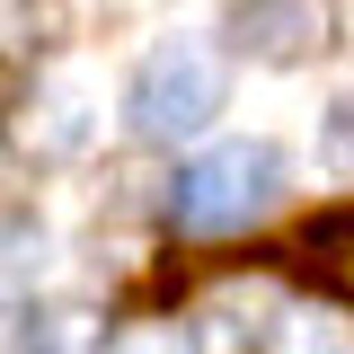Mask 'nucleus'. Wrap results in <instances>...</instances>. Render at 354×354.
<instances>
[{
    "mask_svg": "<svg viewBox=\"0 0 354 354\" xmlns=\"http://www.w3.org/2000/svg\"><path fill=\"white\" fill-rule=\"evenodd\" d=\"M274 328H283L274 283H221L186 319V354H274Z\"/></svg>",
    "mask_w": 354,
    "mask_h": 354,
    "instance_id": "5",
    "label": "nucleus"
},
{
    "mask_svg": "<svg viewBox=\"0 0 354 354\" xmlns=\"http://www.w3.org/2000/svg\"><path fill=\"white\" fill-rule=\"evenodd\" d=\"M0 44H9V53H18V44H44V18L27 0H0Z\"/></svg>",
    "mask_w": 354,
    "mask_h": 354,
    "instance_id": "10",
    "label": "nucleus"
},
{
    "mask_svg": "<svg viewBox=\"0 0 354 354\" xmlns=\"http://www.w3.org/2000/svg\"><path fill=\"white\" fill-rule=\"evenodd\" d=\"M274 354H354V319L328 310V301H301V310H283Z\"/></svg>",
    "mask_w": 354,
    "mask_h": 354,
    "instance_id": "6",
    "label": "nucleus"
},
{
    "mask_svg": "<svg viewBox=\"0 0 354 354\" xmlns=\"http://www.w3.org/2000/svg\"><path fill=\"white\" fill-rule=\"evenodd\" d=\"M106 354H186V346H177V328H124V337H106Z\"/></svg>",
    "mask_w": 354,
    "mask_h": 354,
    "instance_id": "11",
    "label": "nucleus"
},
{
    "mask_svg": "<svg viewBox=\"0 0 354 354\" xmlns=\"http://www.w3.org/2000/svg\"><path fill=\"white\" fill-rule=\"evenodd\" d=\"M221 97H230L221 53L204 36H169V44L142 53V71H133V88H124V124H133V142L177 151V142H195V133L221 115Z\"/></svg>",
    "mask_w": 354,
    "mask_h": 354,
    "instance_id": "2",
    "label": "nucleus"
},
{
    "mask_svg": "<svg viewBox=\"0 0 354 354\" xmlns=\"http://www.w3.org/2000/svg\"><path fill=\"white\" fill-rule=\"evenodd\" d=\"M97 142V80L88 71H44L36 97L18 106V151L27 160H80Z\"/></svg>",
    "mask_w": 354,
    "mask_h": 354,
    "instance_id": "4",
    "label": "nucleus"
},
{
    "mask_svg": "<svg viewBox=\"0 0 354 354\" xmlns=\"http://www.w3.org/2000/svg\"><path fill=\"white\" fill-rule=\"evenodd\" d=\"M319 160H328V169H354V97H337V106H328V133H319Z\"/></svg>",
    "mask_w": 354,
    "mask_h": 354,
    "instance_id": "9",
    "label": "nucleus"
},
{
    "mask_svg": "<svg viewBox=\"0 0 354 354\" xmlns=\"http://www.w3.org/2000/svg\"><path fill=\"white\" fill-rule=\"evenodd\" d=\"M27 354H106V337L88 328V310H36L27 319Z\"/></svg>",
    "mask_w": 354,
    "mask_h": 354,
    "instance_id": "8",
    "label": "nucleus"
},
{
    "mask_svg": "<svg viewBox=\"0 0 354 354\" xmlns=\"http://www.w3.org/2000/svg\"><path fill=\"white\" fill-rule=\"evenodd\" d=\"M283 151L266 142V133H239V142H213V151H195L186 169L169 177V221L177 230H195V239H230V230H248L283 204Z\"/></svg>",
    "mask_w": 354,
    "mask_h": 354,
    "instance_id": "1",
    "label": "nucleus"
},
{
    "mask_svg": "<svg viewBox=\"0 0 354 354\" xmlns=\"http://www.w3.org/2000/svg\"><path fill=\"white\" fill-rule=\"evenodd\" d=\"M221 36L239 44L248 62H319L337 44V0H230L221 9Z\"/></svg>",
    "mask_w": 354,
    "mask_h": 354,
    "instance_id": "3",
    "label": "nucleus"
},
{
    "mask_svg": "<svg viewBox=\"0 0 354 354\" xmlns=\"http://www.w3.org/2000/svg\"><path fill=\"white\" fill-rule=\"evenodd\" d=\"M36 274H44V230L18 221V213H0V301H18Z\"/></svg>",
    "mask_w": 354,
    "mask_h": 354,
    "instance_id": "7",
    "label": "nucleus"
}]
</instances>
